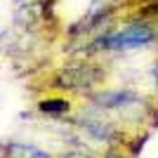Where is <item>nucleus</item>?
Returning a JSON list of instances; mask_svg holds the SVG:
<instances>
[{
    "label": "nucleus",
    "instance_id": "nucleus-5",
    "mask_svg": "<svg viewBox=\"0 0 158 158\" xmlns=\"http://www.w3.org/2000/svg\"><path fill=\"white\" fill-rule=\"evenodd\" d=\"M5 156L7 158H52L47 151L35 149L31 144H21V142H7L5 144Z\"/></svg>",
    "mask_w": 158,
    "mask_h": 158
},
{
    "label": "nucleus",
    "instance_id": "nucleus-4",
    "mask_svg": "<svg viewBox=\"0 0 158 158\" xmlns=\"http://www.w3.org/2000/svg\"><path fill=\"white\" fill-rule=\"evenodd\" d=\"M38 111L47 118H64L71 111V102L64 97H47L38 102Z\"/></svg>",
    "mask_w": 158,
    "mask_h": 158
},
{
    "label": "nucleus",
    "instance_id": "nucleus-7",
    "mask_svg": "<svg viewBox=\"0 0 158 158\" xmlns=\"http://www.w3.org/2000/svg\"><path fill=\"white\" fill-rule=\"evenodd\" d=\"M61 158H97V156L87 149H69V151L61 153Z\"/></svg>",
    "mask_w": 158,
    "mask_h": 158
},
{
    "label": "nucleus",
    "instance_id": "nucleus-3",
    "mask_svg": "<svg viewBox=\"0 0 158 158\" xmlns=\"http://www.w3.org/2000/svg\"><path fill=\"white\" fill-rule=\"evenodd\" d=\"M76 125L80 127V132L90 139H97V142H104L109 146H118L120 142L125 144V137L120 135V130L113 123L104 118H94V116H80V118L73 120Z\"/></svg>",
    "mask_w": 158,
    "mask_h": 158
},
{
    "label": "nucleus",
    "instance_id": "nucleus-6",
    "mask_svg": "<svg viewBox=\"0 0 158 158\" xmlns=\"http://www.w3.org/2000/svg\"><path fill=\"white\" fill-rule=\"evenodd\" d=\"M146 139H149V135H137L132 142H127V144H125L130 158H137V156H139V151H142V149H144V144H146Z\"/></svg>",
    "mask_w": 158,
    "mask_h": 158
},
{
    "label": "nucleus",
    "instance_id": "nucleus-2",
    "mask_svg": "<svg viewBox=\"0 0 158 158\" xmlns=\"http://www.w3.org/2000/svg\"><path fill=\"white\" fill-rule=\"evenodd\" d=\"M87 102L97 106L99 111H127L132 106H142L144 99L132 90H104V92H90Z\"/></svg>",
    "mask_w": 158,
    "mask_h": 158
},
{
    "label": "nucleus",
    "instance_id": "nucleus-9",
    "mask_svg": "<svg viewBox=\"0 0 158 158\" xmlns=\"http://www.w3.org/2000/svg\"><path fill=\"white\" fill-rule=\"evenodd\" d=\"M151 76H153V83L158 85V61L153 64V71H151Z\"/></svg>",
    "mask_w": 158,
    "mask_h": 158
},
{
    "label": "nucleus",
    "instance_id": "nucleus-1",
    "mask_svg": "<svg viewBox=\"0 0 158 158\" xmlns=\"http://www.w3.org/2000/svg\"><path fill=\"white\" fill-rule=\"evenodd\" d=\"M158 43V26L149 19H130L125 26L106 31L92 40V50H111V52H130L139 47H151Z\"/></svg>",
    "mask_w": 158,
    "mask_h": 158
},
{
    "label": "nucleus",
    "instance_id": "nucleus-8",
    "mask_svg": "<svg viewBox=\"0 0 158 158\" xmlns=\"http://www.w3.org/2000/svg\"><path fill=\"white\" fill-rule=\"evenodd\" d=\"M104 158H130V156H123V153L118 151V146H111V149H109V153H106Z\"/></svg>",
    "mask_w": 158,
    "mask_h": 158
}]
</instances>
